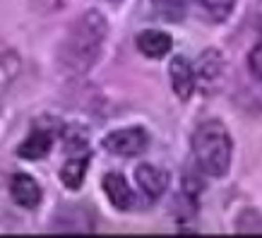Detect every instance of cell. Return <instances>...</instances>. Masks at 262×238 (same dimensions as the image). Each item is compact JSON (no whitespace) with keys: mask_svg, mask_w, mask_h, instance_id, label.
I'll return each instance as SVG.
<instances>
[{"mask_svg":"<svg viewBox=\"0 0 262 238\" xmlns=\"http://www.w3.org/2000/svg\"><path fill=\"white\" fill-rule=\"evenodd\" d=\"M108 34V22L99 10H89L70 24V32L60 44V63L65 70L82 75L101 56V46Z\"/></svg>","mask_w":262,"mask_h":238,"instance_id":"cell-1","label":"cell"},{"mask_svg":"<svg viewBox=\"0 0 262 238\" xmlns=\"http://www.w3.org/2000/svg\"><path fill=\"white\" fill-rule=\"evenodd\" d=\"M192 154L198 168L212 178H222L229 174L233 157V140L229 130L219 120H207L192 135Z\"/></svg>","mask_w":262,"mask_h":238,"instance_id":"cell-2","label":"cell"},{"mask_svg":"<svg viewBox=\"0 0 262 238\" xmlns=\"http://www.w3.org/2000/svg\"><path fill=\"white\" fill-rule=\"evenodd\" d=\"M149 144V135L144 127H123L103 137V147L116 157H137Z\"/></svg>","mask_w":262,"mask_h":238,"instance_id":"cell-3","label":"cell"},{"mask_svg":"<svg viewBox=\"0 0 262 238\" xmlns=\"http://www.w3.org/2000/svg\"><path fill=\"white\" fill-rule=\"evenodd\" d=\"M192 72H195V87H202L205 92L216 89V84L222 82V75H224V58H222V53L214 51V48H207L205 53L195 60Z\"/></svg>","mask_w":262,"mask_h":238,"instance_id":"cell-4","label":"cell"},{"mask_svg":"<svg viewBox=\"0 0 262 238\" xmlns=\"http://www.w3.org/2000/svg\"><path fill=\"white\" fill-rule=\"evenodd\" d=\"M135 181L147 200H159L168 188V174L151 164H140L135 168Z\"/></svg>","mask_w":262,"mask_h":238,"instance_id":"cell-5","label":"cell"},{"mask_svg":"<svg viewBox=\"0 0 262 238\" xmlns=\"http://www.w3.org/2000/svg\"><path fill=\"white\" fill-rule=\"evenodd\" d=\"M168 75H171V84H173V92L178 99L188 101L195 92V72H192V65L188 58H173L171 65H168Z\"/></svg>","mask_w":262,"mask_h":238,"instance_id":"cell-6","label":"cell"},{"mask_svg":"<svg viewBox=\"0 0 262 238\" xmlns=\"http://www.w3.org/2000/svg\"><path fill=\"white\" fill-rule=\"evenodd\" d=\"M10 195L19 207L34 209L41 202V188L29 174H15L10 183Z\"/></svg>","mask_w":262,"mask_h":238,"instance_id":"cell-7","label":"cell"},{"mask_svg":"<svg viewBox=\"0 0 262 238\" xmlns=\"http://www.w3.org/2000/svg\"><path fill=\"white\" fill-rule=\"evenodd\" d=\"M51 147H53V133H51L48 127L36 125L32 133L27 135V140L17 147V154H19L22 159L36 161V159L46 157L48 152H51Z\"/></svg>","mask_w":262,"mask_h":238,"instance_id":"cell-8","label":"cell"},{"mask_svg":"<svg viewBox=\"0 0 262 238\" xmlns=\"http://www.w3.org/2000/svg\"><path fill=\"white\" fill-rule=\"evenodd\" d=\"M137 51L147 58H164L173 48V39L166 32H157V29H147L137 36Z\"/></svg>","mask_w":262,"mask_h":238,"instance_id":"cell-9","label":"cell"},{"mask_svg":"<svg viewBox=\"0 0 262 238\" xmlns=\"http://www.w3.org/2000/svg\"><path fill=\"white\" fill-rule=\"evenodd\" d=\"M103 192L113 207L118 209H130L133 207V190L120 174H106L103 176Z\"/></svg>","mask_w":262,"mask_h":238,"instance_id":"cell-10","label":"cell"},{"mask_svg":"<svg viewBox=\"0 0 262 238\" xmlns=\"http://www.w3.org/2000/svg\"><path fill=\"white\" fill-rule=\"evenodd\" d=\"M89 168V154H75V157H68V161L60 168V181L65 183L68 190H80L82 183H84V176H87Z\"/></svg>","mask_w":262,"mask_h":238,"instance_id":"cell-11","label":"cell"},{"mask_svg":"<svg viewBox=\"0 0 262 238\" xmlns=\"http://www.w3.org/2000/svg\"><path fill=\"white\" fill-rule=\"evenodd\" d=\"M19 72H22V58L17 56V51L0 46V94L8 92L10 84L19 77Z\"/></svg>","mask_w":262,"mask_h":238,"instance_id":"cell-12","label":"cell"},{"mask_svg":"<svg viewBox=\"0 0 262 238\" xmlns=\"http://www.w3.org/2000/svg\"><path fill=\"white\" fill-rule=\"evenodd\" d=\"M157 15L168 22H181L185 17V0H151Z\"/></svg>","mask_w":262,"mask_h":238,"instance_id":"cell-13","label":"cell"},{"mask_svg":"<svg viewBox=\"0 0 262 238\" xmlns=\"http://www.w3.org/2000/svg\"><path fill=\"white\" fill-rule=\"evenodd\" d=\"M200 5L207 10V15L212 17L214 22H224L233 12L236 0H200Z\"/></svg>","mask_w":262,"mask_h":238,"instance_id":"cell-14","label":"cell"},{"mask_svg":"<svg viewBox=\"0 0 262 238\" xmlns=\"http://www.w3.org/2000/svg\"><path fill=\"white\" fill-rule=\"evenodd\" d=\"M248 68H250V75L262 82V44L250 51V56H248Z\"/></svg>","mask_w":262,"mask_h":238,"instance_id":"cell-15","label":"cell"}]
</instances>
